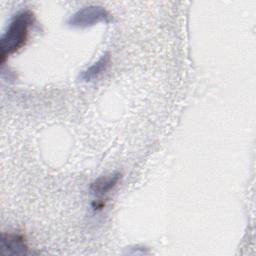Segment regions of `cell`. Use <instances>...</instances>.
Segmentation results:
<instances>
[{"label":"cell","instance_id":"6da1fadb","mask_svg":"<svg viewBox=\"0 0 256 256\" xmlns=\"http://www.w3.org/2000/svg\"><path fill=\"white\" fill-rule=\"evenodd\" d=\"M33 19V13L28 9L19 11L13 16L0 41V57L2 62L5 61L7 56L25 45Z\"/></svg>","mask_w":256,"mask_h":256},{"label":"cell","instance_id":"7a4b0ae2","mask_svg":"<svg viewBox=\"0 0 256 256\" xmlns=\"http://www.w3.org/2000/svg\"><path fill=\"white\" fill-rule=\"evenodd\" d=\"M113 20L112 15L104 7L99 5H89L79 9L67 21L72 27L86 28L99 22L110 23Z\"/></svg>","mask_w":256,"mask_h":256},{"label":"cell","instance_id":"3957f363","mask_svg":"<svg viewBox=\"0 0 256 256\" xmlns=\"http://www.w3.org/2000/svg\"><path fill=\"white\" fill-rule=\"evenodd\" d=\"M2 252L7 255H23L27 253L28 246L21 234L3 233L1 237Z\"/></svg>","mask_w":256,"mask_h":256},{"label":"cell","instance_id":"277c9868","mask_svg":"<svg viewBox=\"0 0 256 256\" xmlns=\"http://www.w3.org/2000/svg\"><path fill=\"white\" fill-rule=\"evenodd\" d=\"M119 173H113L110 175H104L98 177L90 186V191L96 196H103L113 189L120 179Z\"/></svg>","mask_w":256,"mask_h":256},{"label":"cell","instance_id":"5b68a950","mask_svg":"<svg viewBox=\"0 0 256 256\" xmlns=\"http://www.w3.org/2000/svg\"><path fill=\"white\" fill-rule=\"evenodd\" d=\"M110 63V56L109 54L103 55L97 62H95L93 65H91L89 68H87L85 71L82 72L80 78L84 81H91L94 78H96L98 75H100L103 71L106 70Z\"/></svg>","mask_w":256,"mask_h":256}]
</instances>
